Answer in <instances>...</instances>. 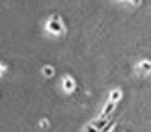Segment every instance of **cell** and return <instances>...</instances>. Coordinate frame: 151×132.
<instances>
[{"label":"cell","instance_id":"obj_1","mask_svg":"<svg viewBox=\"0 0 151 132\" xmlns=\"http://www.w3.org/2000/svg\"><path fill=\"white\" fill-rule=\"evenodd\" d=\"M47 32L50 36H62V34L65 32V26H63L60 17H50L49 22H47Z\"/></svg>","mask_w":151,"mask_h":132},{"label":"cell","instance_id":"obj_2","mask_svg":"<svg viewBox=\"0 0 151 132\" xmlns=\"http://www.w3.org/2000/svg\"><path fill=\"white\" fill-rule=\"evenodd\" d=\"M62 88H63V91L65 93H73L75 91V88H77V84H75V80H73V76H63V80H62Z\"/></svg>","mask_w":151,"mask_h":132},{"label":"cell","instance_id":"obj_3","mask_svg":"<svg viewBox=\"0 0 151 132\" xmlns=\"http://www.w3.org/2000/svg\"><path fill=\"white\" fill-rule=\"evenodd\" d=\"M121 97H123V91H121L119 88H116V89H112V91H110V95H108V101H110V102H116V104H118V102L121 101Z\"/></svg>","mask_w":151,"mask_h":132},{"label":"cell","instance_id":"obj_4","mask_svg":"<svg viewBox=\"0 0 151 132\" xmlns=\"http://www.w3.org/2000/svg\"><path fill=\"white\" fill-rule=\"evenodd\" d=\"M136 69H138L140 73H151V61H149V60H142L140 64L136 65Z\"/></svg>","mask_w":151,"mask_h":132},{"label":"cell","instance_id":"obj_5","mask_svg":"<svg viewBox=\"0 0 151 132\" xmlns=\"http://www.w3.org/2000/svg\"><path fill=\"white\" fill-rule=\"evenodd\" d=\"M91 125H93V127H95L97 130L101 132V130H103V128H104V127L108 125V121H106V117H103V116H101L99 119H95V121H91Z\"/></svg>","mask_w":151,"mask_h":132},{"label":"cell","instance_id":"obj_6","mask_svg":"<svg viewBox=\"0 0 151 132\" xmlns=\"http://www.w3.org/2000/svg\"><path fill=\"white\" fill-rule=\"evenodd\" d=\"M114 108H116V102H110V101H106V104H104V110H103V113H101V116H103V117H108L110 113L114 112Z\"/></svg>","mask_w":151,"mask_h":132},{"label":"cell","instance_id":"obj_7","mask_svg":"<svg viewBox=\"0 0 151 132\" xmlns=\"http://www.w3.org/2000/svg\"><path fill=\"white\" fill-rule=\"evenodd\" d=\"M41 73H43V76H45V78H52V76L56 74V69L52 67V65H45V67L41 69Z\"/></svg>","mask_w":151,"mask_h":132},{"label":"cell","instance_id":"obj_8","mask_svg":"<svg viewBox=\"0 0 151 132\" xmlns=\"http://www.w3.org/2000/svg\"><path fill=\"white\" fill-rule=\"evenodd\" d=\"M114 127H116V123H112V121H110V123H108V125H106V127H104L101 132H112V130H114Z\"/></svg>","mask_w":151,"mask_h":132},{"label":"cell","instance_id":"obj_9","mask_svg":"<svg viewBox=\"0 0 151 132\" xmlns=\"http://www.w3.org/2000/svg\"><path fill=\"white\" fill-rule=\"evenodd\" d=\"M84 132H99V130H97L91 123H88V125H86V128H84Z\"/></svg>","mask_w":151,"mask_h":132},{"label":"cell","instance_id":"obj_10","mask_svg":"<svg viewBox=\"0 0 151 132\" xmlns=\"http://www.w3.org/2000/svg\"><path fill=\"white\" fill-rule=\"evenodd\" d=\"M39 127H41V128H47L49 127V119H41V121H39Z\"/></svg>","mask_w":151,"mask_h":132}]
</instances>
